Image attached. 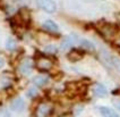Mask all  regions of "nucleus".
Instances as JSON below:
<instances>
[{
  "mask_svg": "<svg viewBox=\"0 0 120 117\" xmlns=\"http://www.w3.org/2000/svg\"><path fill=\"white\" fill-rule=\"evenodd\" d=\"M38 6L47 13H54L57 10V5L53 0H36Z\"/></svg>",
  "mask_w": 120,
  "mask_h": 117,
  "instance_id": "obj_1",
  "label": "nucleus"
},
{
  "mask_svg": "<svg viewBox=\"0 0 120 117\" xmlns=\"http://www.w3.org/2000/svg\"><path fill=\"white\" fill-rule=\"evenodd\" d=\"M33 68V60L31 58H25L20 62L19 66H18V72L22 75H28Z\"/></svg>",
  "mask_w": 120,
  "mask_h": 117,
  "instance_id": "obj_2",
  "label": "nucleus"
},
{
  "mask_svg": "<svg viewBox=\"0 0 120 117\" xmlns=\"http://www.w3.org/2000/svg\"><path fill=\"white\" fill-rule=\"evenodd\" d=\"M36 66L40 70H50L52 67V60L45 56H41L36 60Z\"/></svg>",
  "mask_w": 120,
  "mask_h": 117,
  "instance_id": "obj_3",
  "label": "nucleus"
},
{
  "mask_svg": "<svg viewBox=\"0 0 120 117\" xmlns=\"http://www.w3.org/2000/svg\"><path fill=\"white\" fill-rule=\"evenodd\" d=\"M79 41V39L77 38V36H75V35H70V36H68L66 38L62 43L60 44V49L62 50V51H67V50H69V48H71L75 43H77V42Z\"/></svg>",
  "mask_w": 120,
  "mask_h": 117,
  "instance_id": "obj_4",
  "label": "nucleus"
},
{
  "mask_svg": "<svg viewBox=\"0 0 120 117\" xmlns=\"http://www.w3.org/2000/svg\"><path fill=\"white\" fill-rule=\"evenodd\" d=\"M51 105L48 102H42L40 103L39 106H38V108H36V113H35V115L36 116H47L48 114L51 111Z\"/></svg>",
  "mask_w": 120,
  "mask_h": 117,
  "instance_id": "obj_5",
  "label": "nucleus"
},
{
  "mask_svg": "<svg viewBox=\"0 0 120 117\" xmlns=\"http://www.w3.org/2000/svg\"><path fill=\"white\" fill-rule=\"evenodd\" d=\"M10 107H11L13 110L17 111V113H20V111H23V110L25 109L26 103H25V101L22 98H16V99H14L13 101H11Z\"/></svg>",
  "mask_w": 120,
  "mask_h": 117,
  "instance_id": "obj_6",
  "label": "nucleus"
},
{
  "mask_svg": "<svg viewBox=\"0 0 120 117\" xmlns=\"http://www.w3.org/2000/svg\"><path fill=\"white\" fill-rule=\"evenodd\" d=\"M48 82H49V77L47 75H42V74L36 75L33 80V83L38 86H44L45 84H48Z\"/></svg>",
  "mask_w": 120,
  "mask_h": 117,
  "instance_id": "obj_7",
  "label": "nucleus"
},
{
  "mask_svg": "<svg viewBox=\"0 0 120 117\" xmlns=\"http://www.w3.org/2000/svg\"><path fill=\"white\" fill-rule=\"evenodd\" d=\"M43 26H44V28H47L48 31H50V32H52V33H57V32H59V27H58V25H57L53 21H51V20H48V21L44 22Z\"/></svg>",
  "mask_w": 120,
  "mask_h": 117,
  "instance_id": "obj_8",
  "label": "nucleus"
},
{
  "mask_svg": "<svg viewBox=\"0 0 120 117\" xmlns=\"http://www.w3.org/2000/svg\"><path fill=\"white\" fill-rule=\"evenodd\" d=\"M93 92L99 97H103L107 94V89L105 86H103L102 84H95L93 88Z\"/></svg>",
  "mask_w": 120,
  "mask_h": 117,
  "instance_id": "obj_9",
  "label": "nucleus"
},
{
  "mask_svg": "<svg viewBox=\"0 0 120 117\" xmlns=\"http://www.w3.org/2000/svg\"><path fill=\"white\" fill-rule=\"evenodd\" d=\"M100 113L105 117H117V114L109 107H100Z\"/></svg>",
  "mask_w": 120,
  "mask_h": 117,
  "instance_id": "obj_10",
  "label": "nucleus"
},
{
  "mask_svg": "<svg viewBox=\"0 0 120 117\" xmlns=\"http://www.w3.org/2000/svg\"><path fill=\"white\" fill-rule=\"evenodd\" d=\"M83 56H84L83 52H80L78 50H73V51L68 55V58H69L70 60H73V62H77V60H79L80 58H83Z\"/></svg>",
  "mask_w": 120,
  "mask_h": 117,
  "instance_id": "obj_11",
  "label": "nucleus"
},
{
  "mask_svg": "<svg viewBox=\"0 0 120 117\" xmlns=\"http://www.w3.org/2000/svg\"><path fill=\"white\" fill-rule=\"evenodd\" d=\"M78 44H79V46H82V47H84V48L88 49V50H92V49L94 48L93 44H92V42L87 41V40H82V39H79Z\"/></svg>",
  "mask_w": 120,
  "mask_h": 117,
  "instance_id": "obj_12",
  "label": "nucleus"
},
{
  "mask_svg": "<svg viewBox=\"0 0 120 117\" xmlns=\"http://www.w3.org/2000/svg\"><path fill=\"white\" fill-rule=\"evenodd\" d=\"M6 47L9 50H14V49L16 48V41L11 39V38H9L8 40H7V43H6Z\"/></svg>",
  "mask_w": 120,
  "mask_h": 117,
  "instance_id": "obj_13",
  "label": "nucleus"
},
{
  "mask_svg": "<svg viewBox=\"0 0 120 117\" xmlns=\"http://www.w3.org/2000/svg\"><path fill=\"white\" fill-rule=\"evenodd\" d=\"M36 93H38V90L35 89V88H30V89L27 90V96L30 97V98H33V97L36 96Z\"/></svg>",
  "mask_w": 120,
  "mask_h": 117,
  "instance_id": "obj_14",
  "label": "nucleus"
},
{
  "mask_svg": "<svg viewBox=\"0 0 120 117\" xmlns=\"http://www.w3.org/2000/svg\"><path fill=\"white\" fill-rule=\"evenodd\" d=\"M111 60H112V64H113V66H116L117 67V69H119L120 70V59L119 58H117V57H112L111 58Z\"/></svg>",
  "mask_w": 120,
  "mask_h": 117,
  "instance_id": "obj_15",
  "label": "nucleus"
},
{
  "mask_svg": "<svg viewBox=\"0 0 120 117\" xmlns=\"http://www.w3.org/2000/svg\"><path fill=\"white\" fill-rule=\"evenodd\" d=\"M44 51L45 52H50V54H56V51H57V48L54 47V46H49V47H47V48L44 49Z\"/></svg>",
  "mask_w": 120,
  "mask_h": 117,
  "instance_id": "obj_16",
  "label": "nucleus"
},
{
  "mask_svg": "<svg viewBox=\"0 0 120 117\" xmlns=\"http://www.w3.org/2000/svg\"><path fill=\"white\" fill-rule=\"evenodd\" d=\"M112 103H113L114 108H117L118 110H120V99H114L113 101H112Z\"/></svg>",
  "mask_w": 120,
  "mask_h": 117,
  "instance_id": "obj_17",
  "label": "nucleus"
},
{
  "mask_svg": "<svg viewBox=\"0 0 120 117\" xmlns=\"http://www.w3.org/2000/svg\"><path fill=\"white\" fill-rule=\"evenodd\" d=\"M4 65H5V60H4V58H2V57H0V68H1V67H4Z\"/></svg>",
  "mask_w": 120,
  "mask_h": 117,
  "instance_id": "obj_18",
  "label": "nucleus"
}]
</instances>
